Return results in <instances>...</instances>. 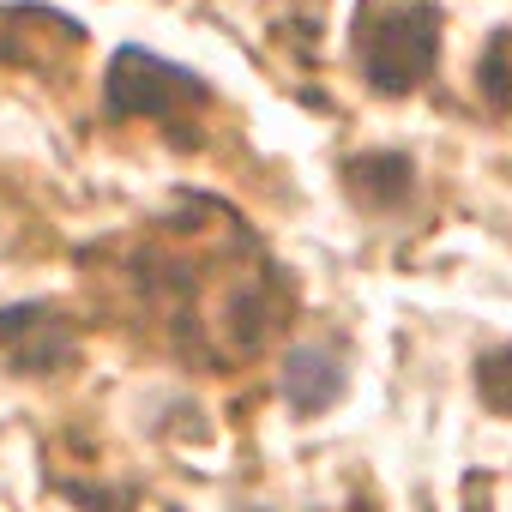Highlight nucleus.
<instances>
[{
	"label": "nucleus",
	"mask_w": 512,
	"mask_h": 512,
	"mask_svg": "<svg viewBox=\"0 0 512 512\" xmlns=\"http://www.w3.org/2000/svg\"><path fill=\"white\" fill-rule=\"evenodd\" d=\"M356 55H362V79L380 97H410L440 61V13H434V0H404V7L374 13L362 25V37H356Z\"/></svg>",
	"instance_id": "f257e3e1"
},
{
	"label": "nucleus",
	"mask_w": 512,
	"mask_h": 512,
	"mask_svg": "<svg viewBox=\"0 0 512 512\" xmlns=\"http://www.w3.org/2000/svg\"><path fill=\"white\" fill-rule=\"evenodd\" d=\"M103 103L121 121H181L187 109L205 103V79L151 49H115L103 73Z\"/></svg>",
	"instance_id": "f03ea898"
},
{
	"label": "nucleus",
	"mask_w": 512,
	"mask_h": 512,
	"mask_svg": "<svg viewBox=\"0 0 512 512\" xmlns=\"http://www.w3.org/2000/svg\"><path fill=\"white\" fill-rule=\"evenodd\" d=\"M0 350L19 374H61L79 356V332L67 314L43 302H19V308H0Z\"/></svg>",
	"instance_id": "7ed1b4c3"
},
{
	"label": "nucleus",
	"mask_w": 512,
	"mask_h": 512,
	"mask_svg": "<svg viewBox=\"0 0 512 512\" xmlns=\"http://www.w3.org/2000/svg\"><path fill=\"white\" fill-rule=\"evenodd\" d=\"M344 187H350V199L368 205V211H398V205L416 193V169H410V157H398V151H362V157L344 163Z\"/></svg>",
	"instance_id": "20e7f679"
},
{
	"label": "nucleus",
	"mask_w": 512,
	"mask_h": 512,
	"mask_svg": "<svg viewBox=\"0 0 512 512\" xmlns=\"http://www.w3.org/2000/svg\"><path fill=\"white\" fill-rule=\"evenodd\" d=\"M338 392H344V368H338L332 350L302 344V350L284 356V398H290V410L320 416L326 404H338Z\"/></svg>",
	"instance_id": "39448f33"
},
{
	"label": "nucleus",
	"mask_w": 512,
	"mask_h": 512,
	"mask_svg": "<svg viewBox=\"0 0 512 512\" xmlns=\"http://www.w3.org/2000/svg\"><path fill=\"white\" fill-rule=\"evenodd\" d=\"M476 91H482L500 115H512V31H494V37H488L482 67H476Z\"/></svg>",
	"instance_id": "423d86ee"
},
{
	"label": "nucleus",
	"mask_w": 512,
	"mask_h": 512,
	"mask_svg": "<svg viewBox=\"0 0 512 512\" xmlns=\"http://www.w3.org/2000/svg\"><path fill=\"white\" fill-rule=\"evenodd\" d=\"M476 398L494 416H512V344H494L476 356Z\"/></svg>",
	"instance_id": "0eeeda50"
},
{
	"label": "nucleus",
	"mask_w": 512,
	"mask_h": 512,
	"mask_svg": "<svg viewBox=\"0 0 512 512\" xmlns=\"http://www.w3.org/2000/svg\"><path fill=\"white\" fill-rule=\"evenodd\" d=\"M241 512H266V506H241Z\"/></svg>",
	"instance_id": "6e6552de"
}]
</instances>
